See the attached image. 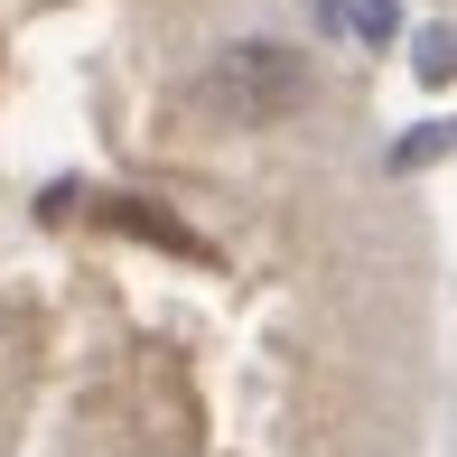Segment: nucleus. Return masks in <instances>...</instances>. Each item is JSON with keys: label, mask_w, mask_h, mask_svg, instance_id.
Wrapping results in <instances>:
<instances>
[{"label": "nucleus", "mask_w": 457, "mask_h": 457, "mask_svg": "<svg viewBox=\"0 0 457 457\" xmlns=\"http://www.w3.org/2000/svg\"><path fill=\"white\" fill-rule=\"evenodd\" d=\"M299 94H308V66H299L289 47H271V37H243V47L215 56V103H224V112H243V121H271V112H289Z\"/></svg>", "instance_id": "nucleus-1"}]
</instances>
